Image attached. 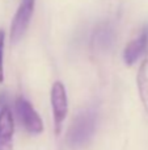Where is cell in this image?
Wrapping results in <instances>:
<instances>
[{"label": "cell", "instance_id": "obj_3", "mask_svg": "<svg viewBox=\"0 0 148 150\" xmlns=\"http://www.w3.org/2000/svg\"><path fill=\"white\" fill-rule=\"evenodd\" d=\"M50 100H51V109H52V116H54V122H55V130L59 134L62 122L64 121V119L67 117V113H68L67 91H66V87L62 82L57 80L51 86Z\"/></svg>", "mask_w": 148, "mask_h": 150}, {"label": "cell", "instance_id": "obj_10", "mask_svg": "<svg viewBox=\"0 0 148 150\" xmlns=\"http://www.w3.org/2000/svg\"><path fill=\"white\" fill-rule=\"evenodd\" d=\"M5 105H7V93L1 92L0 93V109L4 108Z\"/></svg>", "mask_w": 148, "mask_h": 150}, {"label": "cell", "instance_id": "obj_7", "mask_svg": "<svg viewBox=\"0 0 148 150\" xmlns=\"http://www.w3.org/2000/svg\"><path fill=\"white\" fill-rule=\"evenodd\" d=\"M15 121L12 111L5 105L0 109V150H13Z\"/></svg>", "mask_w": 148, "mask_h": 150}, {"label": "cell", "instance_id": "obj_6", "mask_svg": "<svg viewBox=\"0 0 148 150\" xmlns=\"http://www.w3.org/2000/svg\"><path fill=\"white\" fill-rule=\"evenodd\" d=\"M148 50V25L142 29L140 34L135 40L130 41L123 50V62L127 66H133L142 55Z\"/></svg>", "mask_w": 148, "mask_h": 150}, {"label": "cell", "instance_id": "obj_2", "mask_svg": "<svg viewBox=\"0 0 148 150\" xmlns=\"http://www.w3.org/2000/svg\"><path fill=\"white\" fill-rule=\"evenodd\" d=\"M34 5H36V0H21L10 24V41L12 42L20 41L25 32L28 30L34 12Z\"/></svg>", "mask_w": 148, "mask_h": 150}, {"label": "cell", "instance_id": "obj_1", "mask_svg": "<svg viewBox=\"0 0 148 150\" xmlns=\"http://www.w3.org/2000/svg\"><path fill=\"white\" fill-rule=\"evenodd\" d=\"M97 116L92 109L83 111L75 117L67 133V144L71 148H81L91 141L96 130Z\"/></svg>", "mask_w": 148, "mask_h": 150}, {"label": "cell", "instance_id": "obj_4", "mask_svg": "<svg viewBox=\"0 0 148 150\" xmlns=\"http://www.w3.org/2000/svg\"><path fill=\"white\" fill-rule=\"evenodd\" d=\"M16 112L20 117L25 129L31 134H41L43 132V122L34 107L24 96H18L15 101Z\"/></svg>", "mask_w": 148, "mask_h": 150}, {"label": "cell", "instance_id": "obj_9", "mask_svg": "<svg viewBox=\"0 0 148 150\" xmlns=\"http://www.w3.org/2000/svg\"><path fill=\"white\" fill-rule=\"evenodd\" d=\"M4 42L5 33L0 29V83L4 82Z\"/></svg>", "mask_w": 148, "mask_h": 150}, {"label": "cell", "instance_id": "obj_8", "mask_svg": "<svg viewBox=\"0 0 148 150\" xmlns=\"http://www.w3.org/2000/svg\"><path fill=\"white\" fill-rule=\"evenodd\" d=\"M136 84H138L139 96H140L142 104L148 113V58L142 62L136 75Z\"/></svg>", "mask_w": 148, "mask_h": 150}, {"label": "cell", "instance_id": "obj_5", "mask_svg": "<svg viewBox=\"0 0 148 150\" xmlns=\"http://www.w3.org/2000/svg\"><path fill=\"white\" fill-rule=\"evenodd\" d=\"M115 41V30L110 23H101L91 34V46L98 52H106Z\"/></svg>", "mask_w": 148, "mask_h": 150}]
</instances>
